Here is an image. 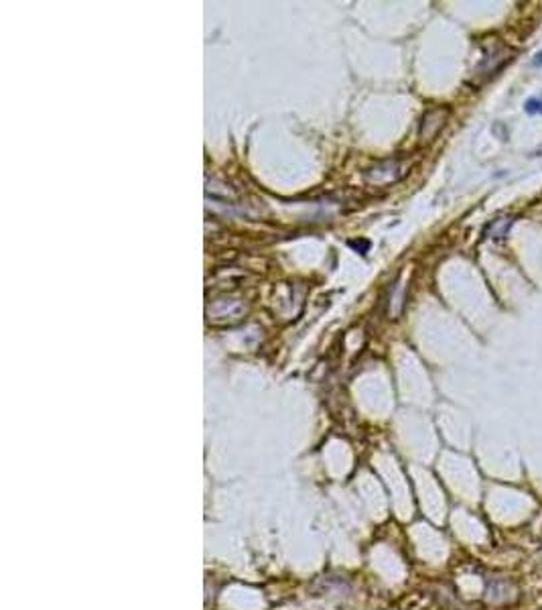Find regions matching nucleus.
<instances>
[{
    "mask_svg": "<svg viewBox=\"0 0 542 610\" xmlns=\"http://www.w3.org/2000/svg\"><path fill=\"white\" fill-rule=\"evenodd\" d=\"M512 224H514V218H512V216H508V218H498V220H493L492 224L488 226L486 234H488L490 238H495V240H498V238H504V236H508V230Z\"/></svg>",
    "mask_w": 542,
    "mask_h": 610,
    "instance_id": "nucleus-1",
    "label": "nucleus"
},
{
    "mask_svg": "<svg viewBox=\"0 0 542 610\" xmlns=\"http://www.w3.org/2000/svg\"><path fill=\"white\" fill-rule=\"evenodd\" d=\"M526 112L528 115H542V94L538 98H530L526 102Z\"/></svg>",
    "mask_w": 542,
    "mask_h": 610,
    "instance_id": "nucleus-2",
    "label": "nucleus"
},
{
    "mask_svg": "<svg viewBox=\"0 0 542 610\" xmlns=\"http://www.w3.org/2000/svg\"><path fill=\"white\" fill-rule=\"evenodd\" d=\"M534 66H542V51L541 53H536V57H534Z\"/></svg>",
    "mask_w": 542,
    "mask_h": 610,
    "instance_id": "nucleus-3",
    "label": "nucleus"
}]
</instances>
